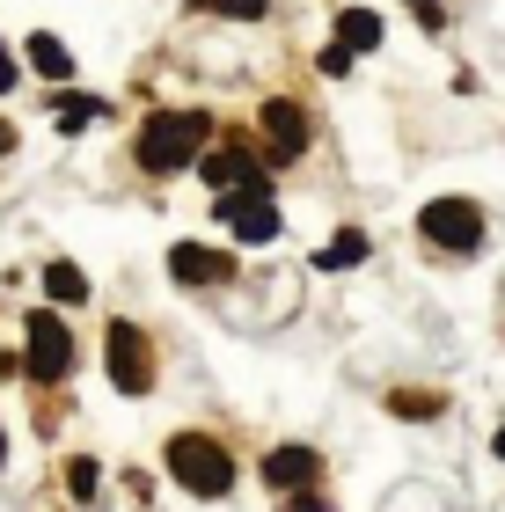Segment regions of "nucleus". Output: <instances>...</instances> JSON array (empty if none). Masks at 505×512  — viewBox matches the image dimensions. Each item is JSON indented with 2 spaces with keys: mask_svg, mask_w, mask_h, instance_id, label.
Wrapping results in <instances>:
<instances>
[{
  "mask_svg": "<svg viewBox=\"0 0 505 512\" xmlns=\"http://www.w3.org/2000/svg\"><path fill=\"white\" fill-rule=\"evenodd\" d=\"M205 139H213V118H205V110H162V118H147V132H140V169L147 176L191 169L205 154Z\"/></svg>",
  "mask_w": 505,
  "mask_h": 512,
  "instance_id": "obj_1",
  "label": "nucleus"
},
{
  "mask_svg": "<svg viewBox=\"0 0 505 512\" xmlns=\"http://www.w3.org/2000/svg\"><path fill=\"white\" fill-rule=\"evenodd\" d=\"M169 476L191 498H227V483H235V454H227L220 439H205V432H176L169 439Z\"/></svg>",
  "mask_w": 505,
  "mask_h": 512,
  "instance_id": "obj_2",
  "label": "nucleus"
},
{
  "mask_svg": "<svg viewBox=\"0 0 505 512\" xmlns=\"http://www.w3.org/2000/svg\"><path fill=\"white\" fill-rule=\"evenodd\" d=\"M418 235L432 249H447V256H469L476 242H484V213H476L469 198H432L425 213H418Z\"/></svg>",
  "mask_w": 505,
  "mask_h": 512,
  "instance_id": "obj_3",
  "label": "nucleus"
},
{
  "mask_svg": "<svg viewBox=\"0 0 505 512\" xmlns=\"http://www.w3.org/2000/svg\"><path fill=\"white\" fill-rule=\"evenodd\" d=\"M103 366H110V388H118V395H147L154 388L147 337L132 330V322H110V330H103Z\"/></svg>",
  "mask_w": 505,
  "mask_h": 512,
  "instance_id": "obj_4",
  "label": "nucleus"
},
{
  "mask_svg": "<svg viewBox=\"0 0 505 512\" xmlns=\"http://www.w3.org/2000/svg\"><path fill=\"white\" fill-rule=\"evenodd\" d=\"M220 220L235 242H271L279 235V205H271V183H249V191H220Z\"/></svg>",
  "mask_w": 505,
  "mask_h": 512,
  "instance_id": "obj_5",
  "label": "nucleus"
},
{
  "mask_svg": "<svg viewBox=\"0 0 505 512\" xmlns=\"http://www.w3.org/2000/svg\"><path fill=\"white\" fill-rule=\"evenodd\" d=\"M30 366L37 381H66L74 374V337H66V322L59 315H30Z\"/></svg>",
  "mask_w": 505,
  "mask_h": 512,
  "instance_id": "obj_6",
  "label": "nucleus"
},
{
  "mask_svg": "<svg viewBox=\"0 0 505 512\" xmlns=\"http://www.w3.org/2000/svg\"><path fill=\"white\" fill-rule=\"evenodd\" d=\"M227 271H235L227 249H205V242H176L169 249V278H183V286H220Z\"/></svg>",
  "mask_w": 505,
  "mask_h": 512,
  "instance_id": "obj_7",
  "label": "nucleus"
},
{
  "mask_svg": "<svg viewBox=\"0 0 505 512\" xmlns=\"http://www.w3.org/2000/svg\"><path fill=\"white\" fill-rule=\"evenodd\" d=\"M264 139H271V154H279V161H293V154H301L308 147V110L301 103H264Z\"/></svg>",
  "mask_w": 505,
  "mask_h": 512,
  "instance_id": "obj_8",
  "label": "nucleus"
},
{
  "mask_svg": "<svg viewBox=\"0 0 505 512\" xmlns=\"http://www.w3.org/2000/svg\"><path fill=\"white\" fill-rule=\"evenodd\" d=\"M264 476H271V491H308L315 476H323V461H315V447H271V461H264Z\"/></svg>",
  "mask_w": 505,
  "mask_h": 512,
  "instance_id": "obj_9",
  "label": "nucleus"
},
{
  "mask_svg": "<svg viewBox=\"0 0 505 512\" xmlns=\"http://www.w3.org/2000/svg\"><path fill=\"white\" fill-rule=\"evenodd\" d=\"M205 183H220V191H249V183H264V169L242 147H220V154H205Z\"/></svg>",
  "mask_w": 505,
  "mask_h": 512,
  "instance_id": "obj_10",
  "label": "nucleus"
},
{
  "mask_svg": "<svg viewBox=\"0 0 505 512\" xmlns=\"http://www.w3.org/2000/svg\"><path fill=\"white\" fill-rule=\"evenodd\" d=\"M337 44L374 52V44H381V15H374V8H344V15H337Z\"/></svg>",
  "mask_w": 505,
  "mask_h": 512,
  "instance_id": "obj_11",
  "label": "nucleus"
},
{
  "mask_svg": "<svg viewBox=\"0 0 505 512\" xmlns=\"http://www.w3.org/2000/svg\"><path fill=\"white\" fill-rule=\"evenodd\" d=\"M30 66L44 81H74V52H66L59 37H30Z\"/></svg>",
  "mask_w": 505,
  "mask_h": 512,
  "instance_id": "obj_12",
  "label": "nucleus"
},
{
  "mask_svg": "<svg viewBox=\"0 0 505 512\" xmlns=\"http://www.w3.org/2000/svg\"><path fill=\"white\" fill-rule=\"evenodd\" d=\"M44 293H52L59 308H74V300H88V278H81V264H66V256H59V264H44Z\"/></svg>",
  "mask_w": 505,
  "mask_h": 512,
  "instance_id": "obj_13",
  "label": "nucleus"
},
{
  "mask_svg": "<svg viewBox=\"0 0 505 512\" xmlns=\"http://www.w3.org/2000/svg\"><path fill=\"white\" fill-rule=\"evenodd\" d=\"M359 256H366V235H352V227H344V235L315 256V264H323V271H344V264H359Z\"/></svg>",
  "mask_w": 505,
  "mask_h": 512,
  "instance_id": "obj_14",
  "label": "nucleus"
},
{
  "mask_svg": "<svg viewBox=\"0 0 505 512\" xmlns=\"http://www.w3.org/2000/svg\"><path fill=\"white\" fill-rule=\"evenodd\" d=\"M96 110H103L96 96H59V125H66V132H81L88 118H96Z\"/></svg>",
  "mask_w": 505,
  "mask_h": 512,
  "instance_id": "obj_15",
  "label": "nucleus"
},
{
  "mask_svg": "<svg viewBox=\"0 0 505 512\" xmlns=\"http://www.w3.org/2000/svg\"><path fill=\"white\" fill-rule=\"evenodd\" d=\"M96 483H103L96 461H74V469H66V491H74V498H96Z\"/></svg>",
  "mask_w": 505,
  "mask_h": 512,
  "instance_id": "obj_16",
  "label": "nucleus"
},
{
  "mask_svg": "<svg viewBox=\"0 0 505 512\" xmlns=\"http://www.w3.org/2000/svg\"><path fill=\"white\" fill-rule=\"evenodd\" d=\"M213 15H235V22H257L264 15V0H220V8Z\"/></svg>",
  "mask_w": 505,
  "mask_h": 512,
  "instance_id": "obj_17",
  "label": "nucleus"
},
{
  "mask_svg": "<svg viewBox=\"0 0 505 512\" xmlns=\"http://www.w3.org/2000/svg\"><path fill=\"white\" fill-rule=\"evenodd\" d=\"M323 74H352V44H330V52H323Z\"/></svg>",
  "mask_w": 505,
  "mask_h": 512,
  "instance_id": "obj_18",
  "label": "nucleus"
},
{
  "mask_svg": "<svg viewBox=\"0 0 505 512\" xmlns=\"http://www.w3.org/2000/svg\"><path fill=\"white\" fill-rule=\"evenodd\" d=\"M286 512H330V505L315 498V491H286Z\"/></svg>",
  "mask_w": 505,
  "mask_h": 512,
  "instance_id": "obj_19",
  "label": "nucleus"
},
{
  "mask_svg": "<svg viewBox=\"0 0 505 512\" xmlns=\"http://www.w3.org/2000/svg\"><path fill=\"white\" fill-rule=\"evenodd\" d=\"M8 88H15V52L0 44V96H8Z\"/></svg>",
  "mask_w": 505,
  "mask_h": 512,
  "instance_id": "obj_20",
  "label": "nucleus"
},
{
  "mask_svg": "<svg viewBox=\"0 0 505 512\" xmlns=\"http://www.w3.org/2000/svg\"><path fill=\"white\" fill-rule=\"evenodd\" d=\"M418 8H425V22H440V8H432V0H418Z\"/></svg>",
  "mask_w": 505,
  "mask_h": 512,
  "instance_id": "obj_21",
  "label": "nucleus"
},
{
  "mask_svg": "<svg viewBox=\"0 0 505 512\" xmlns=\"http://www.w3.org/2000/svg\"><path fill=\"white\" fill-rule=\"evenodd\" d=\"M191 8H220V0H191Z\"/></svg>",
  "mask_w": 505,
  "mask_h": 512,
  "instance_id": "obj_22",
  "label": "nucleus"
},
{
  "mask_svg": "<svg viewBox=\"0 0 505 512\" xmlns=\"http://www.w3.org/2000/svg\"><path fill=\"white\" fill-rule=\"evenodd\" d=\"M8 366H15V359H8V352H0V374H8Z\"/></svg>",
  "mask_w": 505,
  "mask_h": 512,
  "instance_id": "obj_23",
  "label": "nucleus"
},
{
  "mask_svg": "<svg viewBox=\"0 0 505 512\" xmlns=\"http://www.w3.org/2000/svg\"><path fill=\"white\" fill-rule=\"evenodd\" d=\"M0 461H8V439H0Z\"/></svg>",
  "mask_w": 505,
  "mask_h": 512,
  "instance_id": "obj_24",
  "label": "nucleus"
}]
</instances>
